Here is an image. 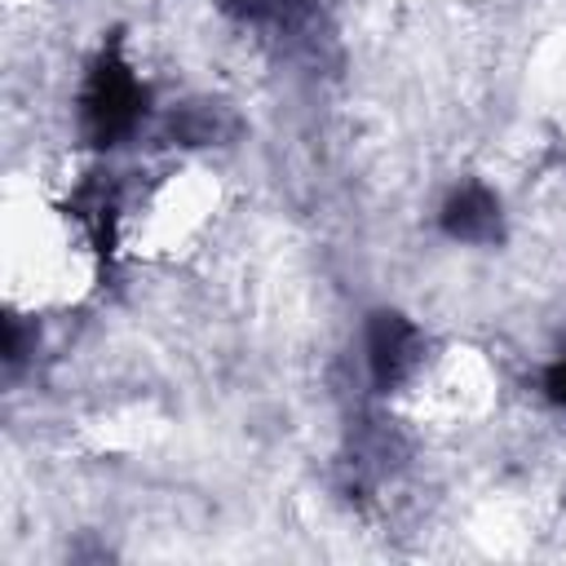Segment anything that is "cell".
<instances>
[{"label":"cell","mask_w":566,"mask_h":566,"mask_svg":"<svg viewBox=\"0 0 566 566\" xmlns=\"http://www.w3.org/2000/svg\"><path fill=\"white\" fill-rule=\"evenodd\" d=\"M239 133V119L221 102H186L168 115V137L181 146H221Z\"/></svg>","instance_id":"4"},{"label":"cell","mask_w":566,"mask_h":566,"mask_svg":"<svg viewBox=\"0 0 566 566\" xmlns=\"http://www.w3.org/2000/svg\"><path fill=\"white\" fill-rule=\"evenodd\" d=\"M221 9H230L234 18H252V22H261V18H283V9H287V0H217Z\"/></svg>","instance_id":"5"},{"label":"cell","mask_w":566,"mask_h":566,"mask_svg":"<svg viewBox=\"0 0 566 566\" xmlns=\"http://www.w3.org/2000/svg\"><path fill=\"white\" fill-rule=\"evenodd\" d=\"M424 363V332L398 314V310H376L367 318V367L380 394L398 389L402 380L416 376V367Z\"/></svg>","instance_id":"2"},{"label":"cell","mask_w":566,"mask_h":566,"mask_svg":"<svg viewBox=\"0 0 566 566\" xmlns=\"http://www.w3.org/2000/svg\"><path fill=\"white\" fill-rule=\"evenodd\" d=\"M544 394H548L557 407H566V354L544 371Z\"/></svg>","instance_id":"6"},{"label":"cell","mask_w":566,"mask_h":566,"mask_svg":"<svg viewBox=\"0 0 566 566\" xmlns=\"http://www.w3.org/2000/svg\"><path fill=\"white\" fill-rule=\"evenodd\" d=\"M442 234L455 239V243H495L504 234V212H500V199L495 190H486L482 181H464L447 195L442 212Z\"/></svg>","instance_id":"3"},{"label":"cell","mask_w":566,"mask_h":566,"mask_svg":"<svg viewBox=\"0 0 566 566\" xmlns=\"http://www.w3.org/2000/svg\"><path fill=\"white\" fill-rule=\"evenodd\" d=\"M142 115H146V84L128 66V57L119 49V35H111L102 44V53L93 57L88 75H84L80 128H84L88 146L111 150V146L128 142L142 128Z\"/></svg>","instance_id":"1"}]
</instances>
